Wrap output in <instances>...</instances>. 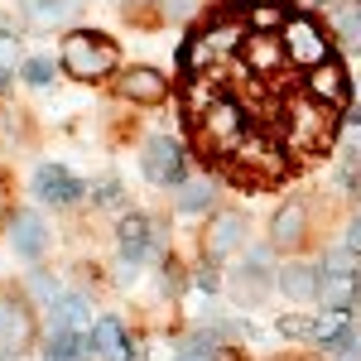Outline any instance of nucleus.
Returning <instances> with one entry per match:
<instances>
[{
	"label": "nucleus",
	"instance_id": "nucleus-29",
	"mask_svg": "<svg viewBox=\"0 0 361 361\" xmlns=\"http://www.w3.org/2000/svg\"><path fill=\"white\" fill-rule=\"evenodd\" d=\"M0 212H5V178H0Z\"/></svg>",
	"mask_w": 361,
	"mask_h": 361
},
{
	"label": "nucleus",
	"instance_id": "nucleus-1",
	"mask_svg": "<svg viewBox=\"0 0 361 361\" xmlns=\"http://www.w3.org/2000/svg\"><path fill=\"white\" fill-rule=\"evenodd\" d=\"M63 68L82 82H97V78L116 73V44L102 34H68L63 39Z\"/></svg>",
	"mask_w": 361,
	"mask_h": 361
},
{
	"label": "nucleus",
	"instance_id": "nucleus-20",
	"mask_svg": "<svg viewBox=\"0 0 361 361\" xmlns=\"http://www.w3.org/2000/svg\"><path fill=\"white\" fill-rule=\"evenodd\" d=\"M313 337H318V342H342V337H347V313H328V318H318V328H313Z\"/></svg>",
	"mask_w": 361,
	"mask_h": 361
},
{
	"label": "nucleus",
	"instance_id": "nucleus-26",
	"mask_svg": "<svg viewBox=\"0 0 361 361\" xmlns=\"http://www.w3.org/2000/svg\"><path fill=\"white\" fill-rule=\"evenodd\" d=\"M347 250H361V212L352 217V231H347Z\"/></svg>",
	"mask_w": 361,
	"mask_h": 361
},
{
	"label": "nucleus",
	"instance_id": "nucleus-23",
	"mask_svg": "<svg viewBox=\"0 0 361 361\" xmlns=\"http://www.w3.org/2000/svg\"><path fill=\"white\" fill-rule=\"evenodd\" d=\"M318 323H308V318H279V333L284 337H313Z\"/></svg>",
	"mask_w": 361,
	"mask_h": 361
},
{
	"label": "nucleus",
	"instance_id": "nucleus-14",
	"mask_svg": "<svg viewBox=\"0 0 361 361\" xmlns=\"http://www.w3.org/2000/svg\"><path fill=\"white\" fill-rule=\"evenodd\" d=\"M236 241H241V217H236V212H222L217 222L207 226V236H202V250H207V255H226V250L236 246Z\"/></svg>",
	"mask_w": 361,
	"mask_h": 361
},
{
	"label": "nucleus",
	"instance_id": "nucleus-30",
	"mask_svg": "<svg viewBox=\"0 0 361 361\" xmlns=\"http://www.w3.org/2000/svg\"><path fill=\"white\" fill-rule=\"evenodd\" d=\"M0 87H5V73H0Z\"/></svg>",
	"mask_w": 361,
	"mask_h": 361
},
{
	"label": "nucleus",
	"instance_id": "nucleus-11",
	"mask_svg": "<svg viewBox=\"0 0 361 361\" xmlns=\"http://www.w3.org/2000/svg\"><path fill=\"white\" fill-rule=\"evenodd\" d=\"M164 92H169V82L154 68H130V73L121 78V97H130V102H159Z\"/></svg>",
	"mask_w": 361,
	"mask_h": 361
},
{
	"label": "nucleus",
	"instance_id": "nucleus-12",
	"mask_svg": "<svg viewBox=\"0 0 361 361\" xmlns=\"http://www.w3.org/2000/svg\"><path fill=\"white\" fill-rule=\"evenodd\" d=\"M318 299L333 308V313H347V304L357 299V279L352 275H333V270H318Z\"/></svg>",
	"mask_w": 361,
	"mask_h": 361
},
{
	"label": "nucleus",
	"instance_id": "nucleus-19",
	"mask_svg": "<svg viewBox=\"0 0 361 361\" xmlns=\"http://www.w3.org/2000/svg\"><path fill=\"white\" fill-rule=\"evenodd\" d=\"M333 25H337V34H342L347 44H357V49H361V10H357V5L337 10V15H333Z\"/></svg>",
	"mask_w": 361,
	"mask_h": 361
},
{
	"label": "nucleus",
	"instance_id": "nucleus-28",
	"mask_svg": "<svg viewBox=\"0 0 361 361\" xmlns=\"http://www.w3.org/2000/svg\"><path fill=\"white\" fill-rule=\"evenodd\" d=\"M116 197H121V188H116L111 178H106V183H102V202H116Z\"/></svg>",
	"mask_w": 361,
	"mask_h": 361
},
{
	"label": "nucleus",
	"instance_id": "nucleus-5",
	"mask_svg": "<svg viewBox=\"0 0 361 361\" xmlns=\"http://www.w3.org/2000/svg\"><path fill=\"white\" fill-rule=\"evenodd\" d=\"M140 164H145V178L149 183H159V188H169V183H178L183 178V154H178V145L169 135H154L149 145H145V154H140Z\"/></svg>",
	"mask_w": 361,
	"mask_h": 361
},
{
	"label": "nucleus",
	"instance_id": "nucleus-2",
	"mask_svg": "<svg viewBox=\"0 0 361 361\" xmlns=\"http://www.w3.org/2000/svg\"><path fill=\"white\" fill-rule=\"evenodd\" d=\"M333 130H337V121L323 102H313V97L308 102H294V111H289V149L318 154V149H328Z\"/></svg>",
	"mask_w": 361,
	"mask_h": 361
},
{
	"label": "nucleus",
	"instance_id": "nucleus-4",
	"mask_svg": "<svg viewBox=\"0 0 361 361\" xmlns=\"http://www.w3.org/2000/svg\"><path fill=\"white\" fill-rule=\"evenodd\" d=\"M284 54L294 68H318V63H328V39H323V29L304 20V15H294L289 25H284Z\"/></svg>",
	"mask_w": 361,
	"mask_h": 361
},
{
	"label": "nucleus",
	"instance_id": "nucleus-27",
	"mask_svg": "<svg viewBox=\"0 0 361 361\" xmlns=\"http://www.w3.org/2000/svg\"><path fill=\"white\" fill-rule=\"evenodd\" d=\"M178 361H217V357H212L207 347H188V352H183V357H178Z\"/></svg>",
	"mask_w": 361,
	"mask_h": 361
},
{
	"label": "nucleus",
	"instance_id": "nucleus-18",
	"mask_svg": "<svg viewBox=\"0 0 361 361\" xmlns=\"http://www.w3.org/2000/svg\"><path fill=\"white\" fill-rule=\"evenodd\" d=\"M82 323H87V299L82 294H68V299L58 304V328H63V333H78Z\"/></svg>",
	"mask_w": 361,
	"mask_h": 361
},
{
	"label": "nucleus",
	"instance_id": "nucleus-15",
	"mask_svg": "<svg viewBox=\"0 0 361 361\" xmlns=\"http://www.w3.org/2000/svg\"><path fill=\"white\" fill-rule=\"evenodd\" d=\"M279 284H284V294H294V299H313V294H318V270L289 265V270L279 275Z\"/></svg>",
	"mask_w": 361,
	"mask_h": 361
},
{
	"label": "nucleus",
	"instance_id": "nucleus-25",
	"mask_svg": "<svg viewBox=\"0 0 361 361\" xmlns=\"http://www.w3.org/2000/svg\"><path fill=\"white\" fill-rule=\"evenodd\" d=\"M337 347H342V352H337V361H361V347L352 342V337H342Z\"/></svg>",
	"mask_w": 361,
	"mask_h": 361
},
{
	"label": "nucleus",
	"instance_id": "nucleus-21",
	"mask_svg": "<svg viewBox=\"0 0 361 361\" xmlns=\"http://www.w3.org/2000/svg\"><path fill=\"white\" fill-rule=\"evenodd\" d=\"M207 202H212V188H207V183H188L183 197H178V207H183V212H202Z\"/></svg>",
	"mask_w": 361,
	"mask_h": 361
},
{
	"label": "nucleus",
	"instance_id": "nucleus-3",
	"mask_svg": "<svg viewBox=\"0 0 361 361\" xmlns=\"http://www.w3.org/2000/svg\"><path fill=\"white\" fill-rule=\"evenodd\" d=\"M34 342V313L15 289H0V361L20 357Z\"/></svg>",
	"mask_w": 361,
	"mask_h": 361
},
{
	"label": "nucleus",
	"instance_id": "nucleus-17",
	"mask_svg": "<svg viewBox=\"0 0 361 361\" xmlns=\"http://www.w3.org/2000/svg\"><path fill=\"white\" fill-rule=\"evenodd\" d=\"M275 25H289V20H284V5H279V0H255V5H250V29H255V34H270Z\"/></svg>",
	"mask_w": 361,
	"mask_h": 361
},
{
	"label": "nucleus",
	"instance_id": "nucleus-9",
	"mask_svg": "<svg viewBox=\"0 0 361 361\" xmlns=\"http://www.w3.org/2000/svg\"><path fill=\"white\" fill-rule=\"evenodd\" d=\"M25 5V20L39 29H54V25H68L78 10H82V0H20Z\"/></svg>",
	"mask_w": 361,
	"mask_h": 361
},
{
	"label": "nucleus",
	"instance_id": "nucleus-7",
	"mask_svg": "<svg viewBox=\"0 0 361 361\" xmlns=\"http://www.w3.org/2000/svg\"><path fill=\"white\" fill-rule=\"evenodd\" d=\"M10 241H15V250H20L25 260H39L44 246H49V231H44V222H39V212H15Z\"/></svg>",
	"mask_w": 361,
	"mask_h": 361
},
{
	"label": "nucleus",
	"instance_id": "nucleus-10",
	"mask_svg": "<svg viewBox=\"0 0 361 361\" xmlns=\"http://www.w3.org/2000/svg\"><path fill=\"white\" fill-rule=\"evenodd\" d=\"M304 231H308V212L299 207V202H289V207H279L275 212V226H270V241L284 250L304 246Z\"/></svg>",
	"mask_w": 361,
	"mask_h": 361
},
{
	"label": "nucleus",
	"instance_id": "nucleus-13",
	"mask_svg": "<svg viewBox=\"0 0 361 361\" xmlns=\"http://www.w3.org/2000/svg\"><path fill=\"white\" fill-rule=\"evenodd\" d=\"M92 347L102 352L106 361H126L130 357V342H126V328L116 323V318H102L97 328H92Z\"/></svg>",
	"mask_w": 361,
	"mask_h": 361
},
{
	"label": "nucleus",
	"instance_id": "nucleus-16",
	"mask_svg": "<svg viewBox=\"0 0 361 361\" xmlns=\"http://www.w3.org/2000/svg\"><path fill=\"white\" fill-rule=\"evenodd\" d=\"M87 352H92V347H87L82 333H63V328H58L54 342H49V361H82Z\"/></svg>",
	"mask_w": 361,
	"mask_h": 361
},
{
	"label": "nucleus",
	"instance_id": "nucleus-8",
	"mask_svg": "<svg viewBox=\"0 0 361 361\" xmlns=\"http://www.w3.org/2000/svg\"><path fill=\"white\" fill-rule=\"evenodd\" d=\"M308 97H313V102H323V106H337V102L347 97V73L337 68L333 58L313 68V78H308Z\"/></svg>",
	"mask_w": 361,
	"mask_h": 361
},
{
	"label": "nucleus",
	"instance_id": "nucleus-24",
	"mask_svg": "<svg viewBox=\"0 0 361 361\" xmlns=\"http://www.w3.org/2000/svg\"><path fill=\"white\" fill-rule=\"evenodd\" d=\"M342 135H347V149L361 154V121H347V130H342Z\"/></svg>",
	"mask_w": 361,
	"mask_h": 361
},
{
	"label": "nucleus",
	"instance_id": "nucleus-6",
	"mask_svg": "<svg viewBox=\"0 0 361 361\" xmlns=\"http://www.w3.org/2000/svg\"><path fill=\"white\" fill-rule=\"evenodd\" d=\"M34 193L44 197V202H58V207H68V202H78L87 188L78 183V178H73V173H68V169L39 164V173H34Z\"/></svg>",
	"mask_w": 361,
	"mask_h": 361
},
{
	"label": "nucleus",
	"instance_id": "nucleus-22",
	"mask_svg": "<svg viewBox=\"0 0 361 361\" xmlns=\"http://www.w3.org/2000/svg\"><path fill=\"white\" fill-rule=\"evenodd\" d=\"M25 82L49 87V82H54V63H49V58H29V63H25Z\"/></svg>",
	"mask_w": 361,
	"mask_h": 361
}]
</instances>
